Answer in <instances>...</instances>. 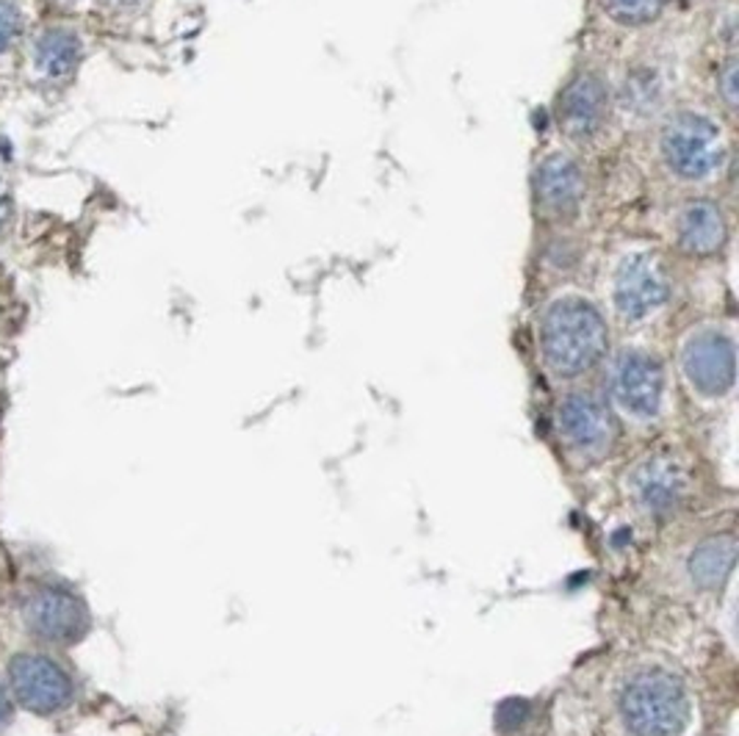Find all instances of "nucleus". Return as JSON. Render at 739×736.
I'll return each instance as SVG.
<instances>
[{"label": "nucleus", "instance_id": "f8f14e48", "mask_svg": "<svg viewBox=\"0 0 739 736\" xmlns=\"http://www.w3.org/2000/svg\"><path fill=\"white\" fill-rule=\"evenodd\" d=\"M631 498L651 518H667L687 496V473L674 455H651L631 468Z\"/></svg>", "mask_w": 739, "mask_h": 736}, {"label": "nucleus", "instance_id": "9d476101", "mask_svg": "<svg viewBox=\"0 0 739 736\" xmlns=\"http://www.w3.org/2000/svg\"><path fill=\"white\" fill-rule=\"evenodd\" d=\"M28 631L43 642H75L89 629L84 601L64 587H43L23 606Z\"/></svg>", "mask_w": 739, "mask_h": 736}, {"label": "nucleus", "instance_id": "f257e3e1", "mask_svg": "<svg viewBox=\"0 0 739 736\" xmlns=\"http://www.w3.org/2000/svg\"><path fill=\"white\" fill-rule=\"evenodd\" d=\"M541 354L557 379H577L593 372L609 349V329L602 311L584 297H559L541 316Z\"/></svg>", "mask_w": 739, "mask_h": 736}, {"label": "nucleus", "instance_id": "f03ea898", "mask_svg": "<svg viewBox=\"0 0 739 736\" xmlns=\"http://www.w3.org/2000/svg\"><path fill=\"white\" fill-rule=\"evenodd\" d=\"M728 138L720 122L701 108H679L659 131L662 167L679 183L701 186L720 178L728 161Z\"/></svg>", "mask_w": 739, "mask_h": 736}, {"label": "nucleus", "instance_id": "ddd939ff", "mask_svg": "<svg viewBox=\"0 0 739 736\" xmlns=\"http://www.w3.org/2000/svg\"><path fill=\"white\" fill-rule=\"evenodd\" d=\"M676 244L692 257H715L728 244V216L712 197H692L676 214Z\"/></svg>", "mask_w": 739, "mask_h": 736}, {"label": "nucleus", "instance_id": "412c9836", "mask_svg": "<svg viewBox=\"0 0 739 736\" xmlns=\"http://www.w3.org/2000/svg\"><path fill=\"white\" fill-rule=\"evenodd\" d=\"M9 216H12V197H9V189L0 183V230L7 228Z\"/></svg>", "mask_w": 739, "mask_h": 736}, {"label": "nucleus", "instance_id": "dca6fc26", "mask_svg": "<svg viewBox=\"0 0 739 736\" xmlns=\"http://www.w3.org/2000/svg\"><path fill=\"white\" fill-rule=\"evenodd\" d=\"M667 81L656 67H640L626 79L623 106L631 114H651L665 102Z\"/></svg>", "mask_w": 739, "mask_h": 736}, {"label": "nucleus", "instance_id": "20e7f679", "mask_svg": "<svg viewBox=\"0 0 739 736\" xmlns=\"http://www.w3.org/2000/svg\"><path fill=\"white\" fill-rule=\"evenodd\" d=\"M670 302V277L659 255L649 250L629 252L613 275V307L626 324H643Z\"/></svg>", "mask_w": 739, "mask_h": 736}, {"label": "nucleus", "instance_id": "1a4fd4ad", "mask_svg": "<svg viewBox=\"0 0 739 736\" xmlns=\"http://www.w3.org/2000/svg\"><path fill=\"white\" fill-rule=\"evenodd\" d=\"M609 120V86L593 70H584L568 81L557 102L559 131L571 142L590 144L602 136Z\"/></svg>", "mask_w": 739, "mask_h": 736}, {"label": "nucleus", "instance_id": "0eeeda50", "mask_svg": "<svg viewBox=\"0 0 739 736\" xmlns=\"http://www.w3.org/2000/svg\"><path fill=\"white\" fill-rule=\"evenodd\" d=\"M535 205L543 219L554 225L573 222L584 205L587 178L577 156L566 150H554L537 164L532 178Z\"/></svg>", "mask_w": 739, "mask_h": 736}, {"label": "nucleus", "instance_id": "7ed1b4c3", "mask_svg": "<svg viewBox=\"0 0 739 736\" xmlns=\"http://www.w3.org/2000/svg\"><path fill=\"white\" fill-rule=\"evenodd\" d=\"M618 712L631 736H679L690 723V695L674 673L643 667L620 687Z\"/></svg>", "mask_w": 739, "mask_h": 736}, {"label": "nucleus", "instance_id": "5701e85b", "mask_svg": "<svg viewBox=\"0 0 739 736\" xmlns=\"http://www.w3.org/2000/svg\"><path fill=\"white\" fill-rule=\"evenodd\" d=\"M117 3H122V7H133V3H142V0H117Z\"/></svg>", "mask_w": 739, "mask_h": 736}, {"label": "nucleus", "instance_id": "4468645a", "mask_svg": "<svg viewBox=\"0 0 739 736\" xmlns=\"http://www.w3.org/2000/svg\"><path fill=\"white\" fill-rule=\"evenodd\" d=\"M737 565V538L734 534H712L701 540L687 557V576L703 593H715L728 581Z\"/></svg>", "mask_w": 739, "mask_h": 736}, {"label": "nucleus", "instance_id": "6e6552de", "mask_svg": "<svg viewBox=\"0 0 739 736\" xmlns=\"http://www.w3.org/2000/svg\"><path fill=\"white\" fill-rule=\"evenodd\" d=\"M9 684L20 707L34 714H56L73 701V681L43 653H20L9 665Z\"/></svg>", "mask_w": 739, "mask_h": 736}, {"label": "nucleus", "instance_id": "2eb2a0df", "mask_svg": "<svg viewBox=\"0 0 739 736\" xmlns=\"http://www.w3.org/2000/svg\"><path fill=\"white\" fill-rule=\"evenodd\" d=\"M81 61V39L66 28H50L37 39V64L48 79L73 75Z\"/></svg>", "mask_w": 739, "mask_h": 736}, {"label": "nucleus", "instance_id": "f3484780", "mask_svg": "<svg viewBox=\"0 0 739 736\" xmlns=\"http://www.w3.org/2000/svg\"><path fill=\"white\" fill-rule=\"evenodd\" d=\"M604 12L623 28H643L665 12L667 0H602Z\"/></svg>", "mask_w": 739, "mask_h": 736}, {"label": "nucleus", "instance_id": "4be33fe9", "mask_svg": "<svg viewBox=\"0 0 739 736\" xmlns=\"http://www.w3.org/2000/svg\"><path fill=\"white\" fill-rule=\"evenodd\" d=\"M12 720V701H9V692L0 687V728Z\"/></svg>", "mask_w": 739, "mask_h": 736}, {"label": "nucleus", "instance_id": "a211bd4d", "mask_svg": "<svg viewBox=\"0 0 739 736\" xmlns=\"http://www.w3.org/2000/svg\"><path fill=\"white\" fill-rule=\"evenodd\" d=\"M20 31H23V17H20L17 7L9 0H0V53L17 43Z\"/></svg>", "mask_w": 739, "mask_h": 736}, {"label": "nucleus", "instance_id": "9b49d317", "mask_svg": "<svg viewBox=\"0 0 739 736\" xmlns=\"http://www.w3.org/2000/svg\"><path fill=\"white\" fill-rule=\"evenodd\" d=\"M559 435L579 455H604L615 437V421L598 396L587 390H573L557 408Z\"/></svg>", "mask_w": 739, "mask_h": 736}, {"label": "nucleus", "instance_id": "aec40b11", "mask_svg": "<svg viewBox=\"0 0 739 736\" xmlns=\"http://www.w3.org/2000/svg\"><path fill=\"white\" fill-rule=\"evenodd\" d=\"M526 703L523 701H507L499 707V714H496V723H499V728L505 731H512L516 725H521L523 720H526Z\"/></svg>", "mask_w": 739, "mask_h": 736}, {"label": "nucleus", "instance_id": "39448f33", "mask_svg": "<svg viewBox=\"0 0 739 736\" xmlns=\"http://www.w3.org/2000/svg\"><path fill=\"white\" fill-rule=\"evenodd\" d=\"M609 390L623 413L651 421L659 415L665 399V369L643 349H623L609 369Z\"/></svg>", "mask_w": 739, "mask_h": 736}, {"label": "nucleus", "instance_id": "6ab92c4d", "mask_svg": "<svg viewBox=\"0 0 739 736\" xmlns=\"http://www.w3.org/2000/svg\"><path fill=\"white\" fill-rule=\"evenodd\" d=\"M717 84H720V97L726 102L728 111H734L737 106V59H726L723 61V72L717 75Z\"/></svg>", "mask_w": 739, "mask_h": 736}, {"label": "nucleus", "instance_id": "423d86ee", "mask_svg": "<svg viewBox=\"0 0 739 736\" xmlns=\"http://www.w3.org/2000/svg\"><path fill=\"white\" fill-rule=\"evenodd\" d=\"M681 372L687 383L706 399L731 394L737 379V349L734 338L717 327L698 329L681 349Z\"/></svg>", "mask_w": 739, "mask_h": 736}]
</instances>
